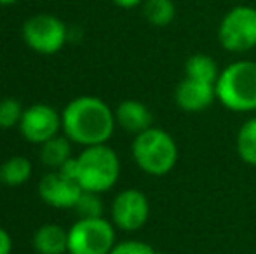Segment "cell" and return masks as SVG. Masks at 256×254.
I'll use <instances>...</instances> for the list:
<instances>
[{
    "mask_svg": "<svg viewBox=\"0 0 256 254\" xmlns=\"http://www.w3.org/2000/svg\"><path fill=\"white\" fill-rule=\"evenodd\" d=\"M63 134L80 146L106 145L115 131V112L96 96H78L61 112Z\"/></svg>",
    "mask_w": 256,
    "mask_h": 254,
    "instance_id": "cell-1",
    "label": "cell"
},
{
    "mask_svg": "<svg viewBox=\"0 0 256 254\" xmlns=\"http://www.w3.org/2000/svg\"><path fill=\"white\" fill-rule=\"evenodd\" d=\"M216 101L236 113L256 112V61L239 59L226 64L216 80Z\"/></svg>",
    "mask_w": 256,
    "mask_h": 254,
    "instance_id": "cell-2",
    "label": "cell"
},
{
    "mask_svg": "<svg viewBox=\"0 0 256 254\" xmlns=\"http://www.w3.org/2000/svg\"><path fill=\"white\" fill-rule=\"evenodd\" d=\"M131 153L136 166L154 178H162L171 173L180 155L174 138L162 127L155 126L134 136Z\"/></svg>",
    "mask_w": 256,
    "mask_h": 254,
    "instance_id": "cell-3",
    "label": "cell"
},
{
    "mask_svg": "<svg viewBox=\"0 0 256 254\" xmlns=\"http://www.w3.org/2000/svg\"><path fill=\"white\" fill-rule=\"evenodd\" d=\"M120 178V159L108 145L86 146L77 157V181L86 192L104 193Z\"/></svg>",
    "mask_w": 256,
    "mask_h": 254,
    "instance_id": "cell-4",
    "label": "cell"
},
{
    "mask_svg": "<svg viewBox=\"0 0 256 254\" xmlns=\"http://www.w3.org/2000/svg\"><path fill=\"white\" fill-rule=\"evenodd\" d=\"M115 244V227L104 218H78L68 228V254H110Z\"/></svg>",
    "mask_w": 256,
    "mask_h": 254,
    "instance_id": "cell-5",
    "label": "cell"
},
{
    "mask_svg": "<svg viewBox=\"0 0 256 254\" xmlns=\"http://www.w3.org/2000/svg\"><path fill=\"white\" fill-rule=\"evenodd\" d=\"M218 42L225 51L244 54L256 47V7L236 5L218 24Z\"/></svg>",
    "mask_w": 256,
    "mask_h": 254,
    "instance_id": "cell-6",
    "label": "cell"
},
{
    "mask_svg": "<svg viewBox=\"0 0 256 254\" xmlns=\"http://www.w3.org/2000/svg\"><path fill=\"white\" fill-rule=\"evenodd\" d=\"M23 40L32 51L51 56L60 52L68 42V26L52 14H35L21 28Z\"/></svg>",
    "mask_w": 256,
    "mask_h": 254,
    "instance_id": "cell-7",
    "label": "cell"
},
{
    "mask_svg": "<svg viewBox=\"0 0 256 254\" xmlns=\"http://www.w3.org/2000/svg\"><path fill=\"white\" fill-rule=\"evenodd\" d=\"M110 214L115 228L122 232H138L150 218L148 197L136 188L118 192L112 202Z\"/></svg>",
    "mask_w": 256,
    "mask_h": 254,
    "instance_id": "cell-8",
    "label": "cell"
},
{
    "mask_svg": "<svg viewBox=\"0 0 256 254\" xmlns=\"http://www.w3.org/2000/svg\"><path fill=\"white\" fill-rule=\"evenodd\" d=\"M18 129L28 143L42 145L63 131L61 113L48 103H35L24 108Z\"/></svg>",
    "mask_w": 256,
    "mask_h": 254,
    "instance_id": "cell-9",
    "label": "cell"
},
{
    "mask_svg": "<svg viewBox=\"0 0 256 254\" xmlns=\"http://www.w3.org/2000/svg\"><path fill=\"white\" fill-rule=\"evenodd\" d=\"M82 192L78 181L63 176L60 171L48 173L38 183L40 199L54 209H74Z\"/></svg>",
    "mask_w": 256,
    "mask_h": 254,
    "instance_id": "cell-10",
    "label": "cell"
},
{
    "mask_svg": "<svg viewBox=\"0 0 256 254\" xmlns=\"http://www.w3.org/2000/svg\"><path fill=\"white\" fill-rule=\"evenodd\" d=\"M216 101V85L183 77L174 89V103L180 110L197 113L208 110Z\"/></svg>",
    "mask_w": 256,
    "mask_h": 254,
    "instance_id": "cell-11",
    "label": "cell"
},
{
    "mask_svg": "<svg viewBox=\"0 0 256 254\" xmlns=\"http://www.w3.org/2000/svg\"><path fill=\"white\" fill-rule=\"evenodd\" d=\"M115 122L129 134H140L154 126V115L150 108L140 99H124L117 105Z\"/></svg>",
    "mask_w": 256,
    "mask_h": 254,
    "instance_id": "cell-12",
    "label": "cell"
},
{
    "mask_svg": "<svg viewBox=\"0 0 256 254\" xmlns=\"http://www.w3.org/2000/svg\"><path fill=\"white\" fill-rule=\"evenodd\" d=\"M32 246L38 254H66L68 230L58 223H46L34 234Z\"/></svg>",
    "mask_w": 256,
    "mask_h": 254,
    "instance_id": "cell-13",
    "label": "cell"
},
{
    "mask_svg": "<svg viewBox=\"0 0 256 254\" xmlns=\"http://www.w3.org/2000/svg\"><path fill=\"white\" fill-rule=\"evenodd\" d=\"M32 174H34V166L30 160L23 155H14L0 166V183L10 188H18L26 183Z\"/></svg>",
    "mask_w": 256,
    "mask_h": 254,
    "instance_id": "cell-14",
    "label": "cell"
},
{
    "mask_svg": "<svg viewBox=\"0 0 256 254\" xmlns=\"http://www.w3.org/2000/svg\"><path fill=\"white\" fill-rule=\"evenodd\" d=\"M68 159H72V141L64 134L54 136L40 145V160L49 169H60Z\"/></svg>",
    "mask_w": 256,
    "mask_h": 254,
    "instance_id": "cell-15",
    "label": "cell"
},
{
    "mask_svg": "<svg viewBox=\"0 0 256 254\" xmlns=\"http://www.w3.org/2000/svg\"><path fill=\"white\" fill-rule=\"evenodd\" d=\"M220 68L216 64L214 59L209 54H202V52H197L192 54L185 61V77L196 78L200 82H208V84H214L218 80Z\"/></svg>",
    "mask_w": 256,
    "mask_h": 254,
    "instance_id": "cell-16",
    "label": "cell"
},
{
    "mask_svg": "<svg viewBox=\"0 0 256 254\" xmlns=\"http://www.w3.org/2000/svg\"><path fill=\"white\" fill-rule=\"evenodd\" d=\"M237 155L244 164L256 167V117H251L237 131L236 138Z\"/></svg>",
    "mask_w": 256,
    "mask_h": 254,
    "instance_id": "cell-17",
    "label": "cell"
},
{
    "mask_svg": "<svg viewBox=\"0 0 256 254\" xmlns=\"http://www.w3.org/2000/svg\"><path fill=\"white\" fill-rule=\"evenodd\" d=\"M142 10L143 17L157 28L169 26L176 17V5L172 0H145Z\"/></svg>",
    "mask_w": 256,
    "mask_h": 254,
    "instance_id": "cell-18",
    "label": "cell"
},
{
    "mask_svg": "<svg viewBox=\"0 0 256 254\" xmlns=\"http://www.w3.org/2000/svg\"><path fill=\"white\" fill-rule=\"evenodd\" d=\"M74 211L78 218H103L104 206L102 200V193L94 192H82L80 199L77 200Z\"/></svg>",
    "mask_w": 256,
    "mask_h": 254,
    "instance_id": "cell-19",
    "label": "cell"
},
{
    "mask_svg": "<svg viewBox=\"0 0 256 254\" xmlns=\"http://www.w3.org/2000/svg\"><path fill=\"white\" fill-rule=\"evenodd\" d=\"M23 105L16 98H4L0 99V129L18 127L23 117Z\"/></svg>",
    "mask_w": 256,
    "mask_h": 254,
    "instance_id": "cell-20",
    "label": "cell"
},
{
    "mask_svg": "<svg viewBox=\"0 0 256 254\" xmlns=\"http://www.w3.org/2000/svg\"><path fill=\"white\" fill-rule=\"evenodd\" d=\"M155 249L142 241H122L114 246L110 254H154Z\"/></svg>",
    "mask_w": 256,
    "mask_h": 254,
    "instance_id": "cell-21",
    "label": "cell"
},
{
    "mask_svg": "<svg viewBox=\"0 0 256 254\" xmlns=\"http://www.w3.org/2000/svg\"><path fill=\"white\" fill-rule=\"evenodd\" d=\"M12 253V239L6 228L0 227V254H10Z\"/></svg>",
    "mask_w": 256,
    "mask_h": 254,
    "instance_id": "cell-22",
    "label": "cell"
},
{
    "mask_svg": "<svg viewBox=\"0 0 256 254\" xmlns=\"http://www.w3.org/2000/svg\"><path fill=\"white\" fill-rule=\"evenodd\" d=\"M112 2L120 9H134V7L142 5L145 0H112Z\"/></svg>",
    "mask_w": 256,
    "mask_h": 254,
    "instance_id": "cell-23",
    "label": "cell"
},
{
    "mask_svg": "<svg viewBox=\"0 0 256 254\" xmlns=\"http://www.w3.org/2000/svg\"><path fill=\"white\" fill-rule=\"evenodd\" d=\"M16 2H20V0H0V5H14Z\"/></svg>",
    "mask_w": 256,
    "mask_h": 254,
    "instance_id": "cell-24",
    "label": "cell"
},
{
    "mask_svg": "<svg viewBox=\"0 0 256 254\" xmlns=\"http://www.w3.org/2000/svg\"><path fill=\"white\" fill-rule=\"evenodd\" d=\"M154 254H166V253H162V251H155Z\"/></svg>",
    "mask_w": 256,
    "mask_h": 254,
    "instance_id": "cell-25",
    "label": "cell"
}]
</instances>
